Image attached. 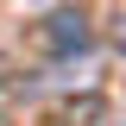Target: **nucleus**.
I'll list each match as a JSON object with an SVG mask.
<instances>
[{
    "label": "nucleus",
    "mask_w": 126,
    "mask_h": 126,
    "mask_svg": "<svg viewBox=\"0 0 126 126\" xmlns=\"http://www.w3.org/2000/svg\"><path fill=\"white\" fill-rule=\"evenodd\" d=\"M38 38H44V50L50 57H82V50L94 44V32H88V19L76 13V6H57V13L38 25Z\"/></svg>",
    "instance_id": "f257e3e1"
},
{
    "label": "nucleus",
    "mask_w": 126,
    "mask_h": 126,
    "mask_svg": "<svg viewBox=\"0 0 126 126\" xmlns=\"http://www.w3.org/2000/svg\"><path fill=\"white\" fill-rule=\"evenodd\" d=\"M63 126H120V113H113L107 101H101V94H82L76 107L63 113Z\"/></svg>",
    "instance_id": "f03ea898"
}]
</instances>
